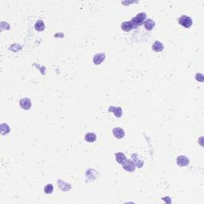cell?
Instances as JSON below:
<instances>
[{"label":"cell","instance_id":"cell-3","mask_svg":"<svg viewBox=\"0 0 204 204\" xmlns=\"http://www.w3.org/2000/svg\"><path fill=\"white\" fill-rule=\"evenodd\" d=\"M123 168L128 172H133L136 170V164L132 160H126L122 163Z\"/></svg>","mask_w":204,"mask_h":204},{"label":"cell","instance_id":"cell-12","mask_svg":"<svg viewBox=\"0 0 204 204\" xmlns=\"http://www.w3.org/2000/svg\"><path fill=\"white\" fill-rule=\"evenodd\" d=\"M133 28V26L132 22H124L121 24V29L125 32H129Z\"/></svg>","mask_w":204,"mask_h":204},{"label":"cell","instance_id":"cell-13","mask_svg":"<svg viewBox=\"0 0 204 204\" xmlns=\"http://www.w3.org/2000/svg\"><path fill=\"white\" fill-rule=\"evenodd\" d=\"M85 139H86V140L87 142L93 143L94 142L95 140H97V136H96V134L93 132H88L86 134Z\"/></svg>","mask_w":204,"mask_h":204},{"label":"cell","instance_id":"cell-11","mask_svg":"<svg viewBox=\"0 0 204 204\" xmlns=\"http://www.w3.org/2000/svg\"><path fill=\"white\" fill-rule=\"evenodd\" d=\"M115 156H116V161H117V163H120V164H122L125 160H127V158H126V156H125V155H124L123 152H117V153H116Z\"/></svg>","mask_w":204,"mask_h":204},{"label":"cell","instance_id":"cell-7","mask_svg":"<svg viewBox=\"0 0 204 204\" xmlns=\"http://www.w3.org/2000/svg\"><path fill=\"white\" fill-rule=\"evenodd\" d=\"M105 59V54L104 53H97L93 57V63L95 65H100Z\"/></svg>","mask_w":204,"mask_h":204},{"label":"cell","instance_id":"cell-15","mask_svg":"<svg viewBox=\"0 0 204 204\" xmlns=\"http://www.w3.org/2000/svg\"><path fill=\"white\" fill-rule=\"evenodd\" d=\"M53 186L52 185V184H49L45 186L44 191L46 194H48V195H49V194H51V193L53 192Z\"/></svg>","mask_w":204,"mask_h":204},{"label":"cell","instance_id":"cell-6","mask_svg":"<svg viewBox=\"0 0 204 204\" xmlns=\"http://www.w3.org/2000/svg\"><path fill=\"white\" fill-rule=\"evenodd\" d=\"M112 134L117 139H122L125 136V132L121 128H115L112 129Z\"/></svg>","mask_w":204,"mask_h":204},{"label":"cell","instance_id":"cell-5","mask_svg":"<svg viewBox=\"0 0 204 204\" xmlns=\"http://www.w3.org/2000/svg\"><path fill=\"white\" fill-rule=\"evenodd\" d=\"M20 106L24 110H29L31 108V101L29 98H22L20 100Z\"/></svg>","mask_w":204,"mask_h":204},{"label":"cell","instance_id":"cell-16","mask_svg":"<svg viewBox=\"0 0 204 204\" xmlns=\"http://www.w3.org/2000/svg\"><path fill=\"white\" fill-rule=\"evenodd\" d=\"M195 79L198 81H201L203 82V75L202 74H197L195 75Z\"/></svg>","mask_w":204,"mask_h":204},{"label":"cell","instance_id":"cell-14","mask_svg":"<svg viewBox=\"0 0 204 204\" xmlns=\"http://www.w3.org/2000/svg\"><path fill=\"white\" fill-rule=\"evenodd\" d=\"M34 28L37 31H42L45 29V24L42 20H39L36 22Z\"/></svg>","mask_w":204,"mask_h":204},{"label":"cell","instance_id":"cell-9","mask_svg":"<svg viewBox=\"0 0 204 204\" xmlns=\"http://www.w3.org/2000/svg\"><path fill=\"white\" fill-rule=\"evenodd\" d=\"M144 24L145 29L148 30H152L154 27H155V25H156V23H155V21H154L153 19H151V18H148V19H146L144 22Z\"/></svg>","mask_w":204,"mask_h":204},{"label":"cell","instance_id":"cell-10","mask_svg":"<svg viewBox=\"0 0 204 204\" xmlns=\"http://www.w3.org/2000/svg\"><path fill=\"white\" fill-rule=\"evenodd\" d=\"M163 48H164L163 44L159 41H156L152 45V50L155 52H161L163 51Z\"/></svg>","mask_w":204,"mask_h":204},{"label":"cell","instance_id":"cell-2","mask_svg":"<svg viewBox=\"0 0 204 204\" xmlns=\"http://www.w3.org/2000/svg\"><path fill=\"white\" fill-rule=\"evenodd\" d=\"M178 22L182 27H185V28H190L192 26L193 23L192 18L189 17V16H186V15L181 16L180 18L178 19Z\"/></svg>","mask_w":204,"mask_h":204},{"label":"cell","instance_id":"cell-1","mask_svg":"<svg viewBox=\"0 0 204 204\" xmlns=\"http://www.w3.org/2000/svg\"><path fill=\"white\" fill-rule=\"evenodd\" d=\"M146 18H147V15L145 14L144 12H142V13H139L138 15H136V17L131 20V22L132 24L133 28H137L139 27L140 26H141L144 22L146 20Z\"/></svg>","mask_w":204,"mask_h":204},{"label":"cell","instance_id":"cell-4","mask_svg":"<svg viewBox=\"0 0 204 204\" xmlns=\"http://www.w3.org/2000/svg\"><path fill=\"white\" fill-rule=\"evenodd\" d=\"M176 163L179 167H186L190 163L189 159L184 156H179L176 159Z\"/></svg>","mask_w":204,"mask_h":204},{"label":"cell","instance_id":"cell-8","mask_svg":"<svg viewBox=\"0 0 204 204\" xmlns=\"http://www.w3.org/2000/svg\"><path fill=\"white\" fill-rule=\"evenodd\" d=\"M109 111L112 112L116 117H121L122 116V109L121 107L110 106Z\"/></svg>","mask_w":204,"mask_h":204}]
</instances>
